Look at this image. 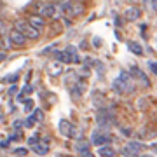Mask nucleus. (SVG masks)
<instances>
[{"instance_id":"a211bd4d","label":"nucleus","mask_w":157,"mask_h":157,"mask_svg":"<svg viewBox=\"0 0 157 157\" xmlns=\"http://www.w3.org/2000/svg\"><path fill=\"white\" fill-rule=\"evenodd\" d=\"M68 12H70L72 16H78V14H82V12H84V4H77V2H72V6H70Z\"/></svg>"},{"instance_id":"9d476101","label":"nucleus","mask_w":157,"mask_h":157,"mask_svg":"<svg viewBox=\"0 0 157 157\" xmlns=\"http://www.w3.org/2000/svg\"><path fill=\"white\" fill-rule=\"evenodd\" d=\"M32 152H33L37 157H45L49 154V145L44 143V141H40V143H37L35 147H32Z\"/></svg>"},{"instance_id":"393cba45","label":"nucleus","mask_w":157,"mask_h":157,"mask_svg":"<svg viewBox=\"0 0 157 157\" xmlns=\"http://www.w3.org/2000/svg\"><path fill=\"white\" fill-rule=\"evenodd\" d=\"M35 122H37V121H35L33 113H32L30 117H26V119H25V128H32V126H33Z\"/></svg>"},{"instance_id":"e433bc0d","label":"nucleus","mask_w":157,"mask_h":157,"mask_svg":"<svg viewBox=\"0 0 157 157\" xmlns=\"http://www.w3.org/2000/svg\"><path fill=\"white\" fill-rule=\"evenodd\" d=\"M16 100H17V101H25V94H23V93H21V94H17Z\"/></svg>"},{"instance_id":"6ab92c4d","label":"nucleus","mask_w":157,"mask_h":157,"mask_svg":"<svg viewBox=\"0 0 157 157\" xmlns=\"http://www.w3.org/2000/svg\"><path fill=\"white\" fill-rule=\"evenodd\" d=\"M128 49L133 52V54H136V56H141L143 54V49H141V45L138 44V42H133V40H129L128 42Z\"/></svg>"},{"instance_id":"aec40b11","label":"nucleus","mask_w":157,"mask_h":157,"mask_svg":"<svg viewBox=\"0 0 157 157\" xmlns=\"http://www.w3.org/2000/svg\"><path fill=\"white\" fill-rule=\"evenodd\" d=\"M98 154L103 155V157H113L115 155V150H113L110 145H105V147H100V148H98Z\"/></svg>"},{"instance_id":"c85d7f7f","label":"nucleus","mask_w":157,"mask_h":157,"mask_svg":"<svg viewBox=\"0 0 157 157\" xmlns=\"http://www.w3.org/2000/svg\"><path fill=\"white\" fill-rule=\"evenodd\" d=\"M148 68H150L152 72L157 75V63H155V61H150V63H148Z\"/></svg>"},{"instance_id":"2f4dec72","label":"nucleus","mask_w":157,"mask_h":157,"mask_svg":"<svg viewBox=\"0 0 157 157\" xmlns=\"http://www.w3.org/2000/svg\"><path fill=\"white\" fill-rule=\"evenodd\" d=\"M16 93H17V86H11V87H9V94L14 96Z\"/></svg>"},{"instance_id":"dca6fc26","label":"nucleus","mask_w":157,"mask_h":157,"mask_svg":"<svg viewBox=\"0 0 157 157\" xmlns=\"http://www.w3.org/2000/svg\"><path fill=\"white\" fill-rule=\"evenodd\" d=\"M145 148V145L143 143H140V141H129L128 147H126V150L129 152V155H133V154H138L140 150H143Z\"/></svg>"},{"instance_id":"cd10ccee","label":"nucleus","mask_w":157,"mask_h":157,"mask_svg":"<svg viewBox=\"0 0 157 157\" xmlns=\"http://www.w3.org/2000/svg\"><path fill=\"white\" fill-rule=\"evenodd\" d=\"M23 94H32L33 93V86H30V84H26L25 87H23V91H21Z\"/></svg>"},{"instance_id":"2eb2a0df","label":"nucleus","mask_w":157,"mask_h":157,"mask_svg":"<svg viewBox=\"0 0 157 157\" xmlns=\"http://www.w3.org/2000/svg\"><path fill=\"white\" fill-rule=\"evenodd\" d=\"M131 77H133V78L138 77V78L141 80V82H143V86H150V80L147 78V75H145L143 72H141L140 68H136V67H135V68H131Z\"/></svg>"},{"instance_id":"72a5a7b5","label":"nucleus","mask_w":157,"mask_h":157,"mask_svg":"<svg viewBox=\"0 0 157 157\" xmlns=\"http://www.w3.org/2000/svg\"><path fill=\"white\" fill-rule=\"evenodd\" d=\"M6 59H7V52H4V51H2V52H0V63L6 61Z\"/></svg>"},{"instance_id":"423d86ee","label":"nucleus","mask_w":157,"mask_h":157,"mask_svg":"<svg viewBox=\"0 0 157 157\" xmlns=\"http://www.w3.org/2000/svg\"><path fill=\"white\" fill-rule=\"evenodd\" d=\"M89 141L96 147H105V145H108V143L112 141V138H110L107 133H94V135L91 136Z\"/></svg>"},{"instance_id":"bb28decb","label":"nucleus","mask_w":157,"mask_h":157,"mask_svg":"<svg viewBox=\"0 0 157 157\" xmlns=\"http://www.w3.org/2000/svg\"><path fill=\"white\" fill-rule=\"evenodd\" d=\"M37 143H40V138H39V136H30V138H28V145H30V147H35Z\"/></svg>"},{"instance_id":"f3484780","label":"nucleus","mask_w":157,"mask_h":157,"mask_svg":"<svg viewBox=\"0 0 157 157\" xmlns=\"http://www.w3.org/2000/svg\"><path fill=\"white\" fill-rule=\"evenodd\" d=\"M54 56L58 58V63H61V65H72V59L65 51H54Z\"/></svg>"},{"instance_id":"9b49d317","label":"nucleus","mask_w":157,"mask_h":157,"mask_svg":"<svg viewBox=\"0 0 157 157\" xmlns=\"http://www.w3.org/2000/svg\"><path fill=\"white\" fill-rule=\"evenodd\" d=\"M140 16H141V11L138 7H128L126 12H124V17H126L128 21H136Z\"/></svg>"},{"instance_id":"a878e982","label":"nucleus","mask_w":157,"mask_h":157,"mask_svg":"<svg viewBox=\"0 0 157 157\" xmlns=\"http://www.w3.org/2000/svg\"><path fill=\"white\" fill-rule=\"evenodd\" d=\"M25 112H32L33 110V100H25Z\"/></svg>"},{"instance_id":"ea45409f","label":"nucleus","mask_w":157,"mask_h":157,"mask_svg":"<svg viewBox=\"0 0 157 157\" xmlns=\"http://www.w3.org/2000/svg\"><path fill=\"white\" fill-rule=\"evenodd\" d=\"M150 148H152V150H154V152H157V143H154V145H152Z\"/></svg>"},{"instance_id":"6e6552de","label":"nucleus","mask_w":157,"mask_h":157,"mask_svg":"<svg viewBox=\"0 0 157 157\" xmlns=\"http://www.w3.org/2000/svg\"><path fill=\"white\" fill-rule=\"evenodd\" d=\"M91 148V141L89 140H78V141H75V152H77L78 155H84V154H87V152H91L89 150Z\"/></svg>"},{"instance_id":"1a4fd4ad","label":"nucleus","mask_w":157,"mask_h":157,"mask_svg":"<svg viewBox=\"0 0 157 157\" xmlns=\"http://www.w3.org/2000/svg\"><path fill=\"white\" fill-rule=\"evenodd\" d=\"M28 25H30V26H33L35 30H39V32H40V30L45 26V19H44V17H40L39 14H32V16L28 17Z\"/></svg>"},{"instance_id":"412c9836","label":"nucleus","mask_w":157,"mask_h":157,"mask_svg":"<svg viewBox=\"0 0 157 157\" xmlns=\"http://www.w3.org/2000/svg\"><path fill=\"white\" fill-rule=\"evenodd\" d=\"M17 78H19V75H17V73H11V75H6V77L2 78V82H4V84H11V86H16Z\"/></svg>"},{"instance_id":"0eeeda50","label":"nucleus","mask_w":157,"mask_h":157,"mask_svg":"<svg viewBox=\"0 0 157 157\" xmlns=\"http://www.w3.org/2000/svg\"><path fill=\"white\" fill-rule=\"evenodd\" d=\"M9 40L12 42V45H17V47L26 45V37L23 33H19L17 30H11V32H9Z\"/></svg>"},{"instance_id":"f03ea898","label":"nucleus","mask_w":157,"mask_h":157,"mask_svg":"<svg viewBox=\"0 0 157 157\" xmlns=\"http://www.w3.org/2000/svg\"><path fill=\"white\" fill-rule=\"evenodd\" d=\"M58 129H59V133H61L63 136H67V138H73V140H77V141L82 140V133H80V129H77L70 121H67V119H61V121H59Z\"/></svg>"},{"instance_id":"f704fd0d","label":"nucleus","mask_w":157,"mask_h":157,"mask_svg":"<svg viewBox=\"0 0 157 157\" xmlns=\"http://www.w3.org/2000/svg\"><path fill=\"white\" fill-rule=\"evenodd\" d=\"M9 143H11V141H9V140L2 141V143H0V148H6V147H9Z\"/></svg>"},{"instance_id":"4468645a","label":"nucleus","mask_w":157,"mask_h":157,"mask_svg":"<svg viewBox=\"0 0 157 157\" xmlns=\"http://www.w3.org/2000/svg\"><path fill=\"white\" fill-rule=\"evenodd\" d=\"M65 52H67L68 56H70L72 63H80V56H78V49L75 47V45H67V47H65Z\"/></svg>"},{"instance_id":"39448f33","label":"nucleus","mask_w":157,"mask_h":157,"mask_svg":"<svg viewBox=\"0 0 157 157\" xmlns=\"http://www.w3.org/2000/svg\"><path fill=\"white\" fill-rule=\"evenodd\" d=\"M56 14V4H51V2H45V4H39V16L40 17H54Z\"/></svg>"},{"instance_id":"20e7f679","label":"nucleus","mask_w":157,"mask_h":157,"mask_svg":"<svg viewBox=\"0 0 157 157\" xmlns=\"http://www.w3.org/2000/svg\"><path fill=\"white\" fill-rule=\"evenodd\" d=\"M113 112L110 108H100L98 112H96V122L98 126H107V122H112L113 121Z\"/></svg>"},{"instance_id":"4be33fe9","label":"nucleus","mask_w":157,"mask_h":157,"mask_svg":"<svg viewBox=\"0 0 157 157\" xmlns=\"http://www.w3.org/2000/svg\"><path fill=\"white\" fill-rule=\"evenodd\" d=\"M33 117H35V121H37V122H44V119H45L44 110H40V108H35V110H33Z\"/></svg>"},{"instance_id":"c756f323","label":"nucleus","mask_w":157,"mask_h":157,"mask_svg":"<svg viewBox=\"0 0 157 157\" xmlns=\"http://www.w3.org/2000/svg\"><path fill=\"white\" fill-rule=\"evenodd\" d=\"M6 32H7L6 23H4V21H0V35H6Z\"/></svg>"},{"instance_id":"c9c22d12","label":"nucleus","mask_w":157,"mask_h":157,"mask_svg":"<svg viewBox=\"0 0 157 157\" xmlns=\"http://www.w3.org/2000/svg\"><path fill=\"white\" fill-rule=\"evenodd\" d=\"M115 25H117V26H122V19H121V17H115Z\"/></svg>"},{"instance_id":"b1692460","label":"nucleus","mask_w":157,"mask_h":157,"mask_svg":"<svg viewBox=\"0 0 157 157\" xmlns=\"http://www.w3.org/2000/svg\"><path fill=\"white\" fill-rule=\"evenodd\" d=\"M12 152H14V155H23V157L28 155V148H23V147H19V148H14Z\"/></svg>"},{"instance_id":"ddd939ff","label":"nucleus","mask_w":157,"mask_h":157,"mask_svg":"<svg viewBox=\"0 0 157 157\" xmlns=\"http://www.w3.org/2000/svg\"><path fill=\"white\" fill-rule=\"evenodd\" d=\"M78 75L73 70H68L67 73H65V84L68 86V87H73V86H77L78 84Z\"/></svg>"},{"instance_id":"f257e3e1","label":"nucleus","mask_w":157,"mask_h":157,"mask_svg":"<svg viewBox=\"0 0 157 157\" xmlns=\"http://www.w3.org/2000/svg\"><path fill=\"white\" fill-rule=\"evenodd\" d=\"M113 89L115 93L119 94H129V93H133L135 91V78L131 77V73L122 70V72L119 73V77L113 80Z\"/></svg>"},{"instance_id":"473e14b6","label":"nucleus","mask_w":157,"mask_h":157,"mask_svg":"<svg viewBox=\"0 0 157 157\" xmlns=\"http://www.w3.org/2000/svg\"><path fill=\"white\" fill-rule=\"evenodd\" d=\"M147 6L152 7V11H157V2H147Z\"/></svg>"},{"instance_id":"a19ab883","label":"nucleus","mask_w":157,"mask_h":157,"mask_svg":"<svg viewBox=\"0 0 157 157\" xmlns=\"http://www.w3.org/2000/svg\"><path fill=\"white\" fill-rule=\"evenodd\" d=\"M129 157H140V155H138V154H133V155H129Z\"/></svg>"},{"instance_id":"58836bf2","label":"nucleus","mask_w":157,"mask_h":157,"mask_svg":"<svg viewBox=\"0 0 157 157\" xmlns=\"http://www.w3.org/2000/svg\"><path fill=\"white\" fill-rule=\"evenodd\" d=\"M94 45H98V47H100V45H101V40H100V39H94Z\"/></svg>"},{"instance_id":"4c0bfd02","label":"nucleus","mask_w":157,"mask_h":157,"mask_svg":"<svg viewBox=\"0 0 157 157\" xmlns=\"http://www.w3.org/2000/svg\"><path fill=\"white\" fill-rule=\"evenodd\" d=\"M80 157H94V154L93 152H87V154H84V155H80Z\"/></svg>"},{"instance_id":"5701e85b","label":"nucleus","mask_w":157,"mask_h":157,"mask_svg":"<svg viewBox=\"0 0 157 157\" xmlns=\"http://www.w3.org/2000/svg\"><path fill=\"white\" fill-rule=\"evenodd\" d=\"M11 45H12V42L9 40V35H7V37H2V49H4V52H6Z\"/></svg>"},{"instance_id":"79ce46f5","label":"nucleus","mask_w":157,"mask_h":157,"mask_svg":"<svg viewBox=\"0 0 157 157\" xmlns=\"http://www.w3.org/2000/svg\"><path fill=\"white\" fill-rule=\"evenodd\" d=\"M145 157H152V155H145Z\"/></svg>"},{"instance_id":"7c9ffc66","label":"nucleus","mask_w":157,"mask_h":157,"mask_svg":"<svg viewBox=\"0 0 157 157\" xmlns=\"http://www.w3.org/2000/svg\"><path fill=\"white\" fill-rule=\"evenodd\" d=\"M19 138H21V135H19V133H16V135L9 136V138H7V140H9V141H17V140H19Z\"/></svg>"},{"instance_id":"f8f14e48","label":"nucleus","mask_w":157,"mask_h":157,"mask_svg":"<svg viewBox=\"0 0 157 157\" xmlns=\"http://www.w3.org/2000/svg\"><path fill=\"white\" fill-rule=\"evenodd\" d=\"M47 72H49L51 77H58V75H61V73H63V65H61V63H58V61L49 63Z\"/></svg>"},{"instance_id":"7ed1b4c3","label":"nucleus","mask_w":157,"mask_h":157,"mask_svg":"<svg viewBox=\"0 0 157 157\" xmlns=\"http://www.w3.org/2000/svg\"><path fill=\"white\" fill-rule=\"evenodd\" d=\"M14 30H17L19 33H23L26 39H32V40H39L40 39V32L35 30L33 26H30L28 21H23V19H17L14 23Z\"/></svg>"}]
</instances>
